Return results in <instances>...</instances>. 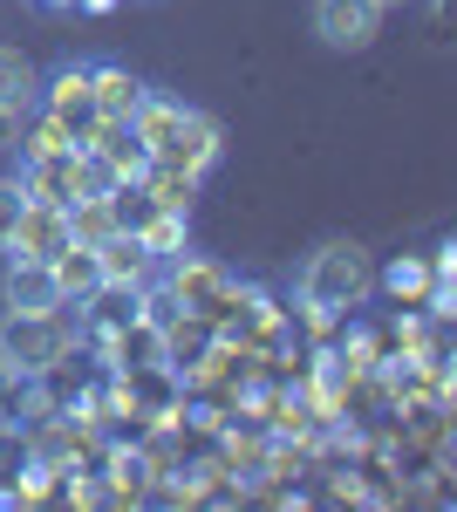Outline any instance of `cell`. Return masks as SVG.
Wrapping results in <instances>:
<instances>
[{
    "mask_svg": "<svg viewBox=\"0 0 457 512\" xmlns=\"http://www.w3.org/2000/svg\"><path fill=\"white\" fill-rule=\"evenodd\" d=\"M376 7H396V0H376Z\"/></svg>",
    "mask_w": 457,
    "mask_h": 512,
    "instance_id": "15",
    "label": "cell"
},
{
    "mask_svg": "<svg viewBox=\"0 0 457 512\" xmlns=\"http://www.w3.org/2000/svg\"><path fill=\"white\" fill-rule=\"evenodd\" d=\"M69 321L62 308H48V315H0V362L14 369V376H41V369H55L62 355H69Z\"/></svg>",
    "mask_w": 457,
    "mask_h": 512,
    "instance_id": "3",
    "label": "cell"
},
{
    "mask_svg": "<svg viewBox=\"0 0 457 512\" xmlns=\"http://www.w3.org/2000/svg\"><path fill=\"white\" fill-rule=\"evenodd\" d=\"M89 96H96V117H110V123H130L137 110H144V82L110 69V62L89 69Z\"/></svg>",
    "mask_w": 457,
    "mask_h": 512,
    "instance_id": "10",
    "label": "cell"
},
{
    "mask_svg": "<svg viewBox=\"0 0 457 512\" xmlns=\"http://www.w3.org/2000/svg\"><path fill=\"white\" fill-rule=\"evenodd\" d=\"M21 192L35 198V205H76V198L110 192V185H103V171H96L89 151H76V144H41V151H28Z\"/></svg>",
    "mask_w": 457,
    "mask_h": 512,
    "instance_id": "2",
    "label": "cell"
},
{
    "mask_svg": "<svg viewBox=\"0 0 457 512\" xmlns=\"http://www.w3.org/2000/svg\"><path fill=\"white\" fill-rule=\"evenodd\" d=\"M35 96H41V69L21 48H0V110H7V117H28Z\"/></svg>",
    "mask_w": 457,
    "mask_h": 512,
    "instance_id": "11",
    "label": "cell"
},
{
    "mask_svg": "<svg viewBox=\"0 0 457 512\" xmlns=\"http://www.w3.org/2000/svg\"><path fill=\"white\" fill-rule=\"evenodd\" d=\"M307 21H314L321 48H335V55H355V48H369V41L382 35V7L376 0H314Z\"/></svg>",
    "mask_w": 457,
    "mask_h": 512,
    "instance_id": "4",
    "label": "cell"
},
{
    "mask_svg": "<svg viewBox=\"0 0 457 512\" xmlns=\"http://www.w3.org/2000/svg\"><path fill=\"white\" fill-rule=\"evenodd\" d=\"M369 287H376V274H369V253H362L355 239H328V246H314V253L301 260V274H294V294H301L307 308H321V315L355 308Z\"/></svg>",
    "mask_w": 457,
    "mask_h": 512,
    "instance_id": "1",
    "label": "cell"
},
{
    "mask_svg": "<svg viewBox=\"0 0 457 512\" xmlns=\"http://www.w3.org/2000/svg\"><path fill=\"white\" fill-rule=\"evenodd\" d=\"M21 212H28V192H21V178H0V253L14 246V226H21Z\"/></svg>",
    "mask_w": 457,
    "mask_h": 512,
    "instance_id": "12",
    "label": "cell"
},
{
    "mask_svg": "<svg viewBox=\"0 0 457 512\" xmlns=\"http://www.w3.org/2000/svg\"><path fill=\"white\" fill-rule=\"evenodd\" d=\"M96 260H103V294H144L157 280V253L144 246V233H123V226L96 246Z\"/></svg>",
    "mask_w": 457,
    "mask_h": 512,
    "instance_id": "5",
    "label": "cell"
},
{
    "mask_svg": "<svg viewBox=\"0 0 457 512\" xmlns=\"http://www.w3.org/2000/svg\"><path fill=\"white\" fill-rule=\"evenodd\" d=\"M7 308H14V315H48V308H62L55 267H48V260H21V253H14V267H7Z\"/></svg>",
    "mask_w": 457,
    "mask_h": 512,
    "instance_id": "8",
    "label": "cell"
},
{
    "mask_svg": "<svg viewBox=\"0 0 457 512\" xmlns=\"http://www.w3.org/2000/svg\"><path fill=\"white\" fill-rule=\"evenodd\" d=\"M48 267H55V287H62V308H69V301L89 308V301L103 294V260H96V246H82V239H69Z\"/></svg>",
    "mask_w": 457,
    "mask_h": 512,
    "instance_id": "9",
    "label": "cell"
},
{
    "mask_svg": "<svg viewBox=\"0 0 457 512\" xmlns=\"http://www.w3.org/2000/svg\"><path fill=\"white\" fill-rule=\"evenodd\" d=\"M69 239H76L69 233V205H35V198H28V212H21L7 253H21V260H55Z\"/></svg>",
    "mask_w": 457,
    "mask_h": 512,
    "instance_id": "6",
    "label": "cell"
},
{
    "mask_svg": "<svg viewBox=\"0 0 457 512\" xmlns=\"http://www.w3.org/2000/svg\"><path fill=\"white\" fill-rule=\"evenodd\" d=\"M35 103H48V123L69 137V130H96V96H89V69H62V76L41 89Z\"/></svg>",
    "mask_w": 457,
    "mask_h": 512,
    "instance_id": "7",
    "label": "cell"
},
{
    "mask_svg": "<svg viewBox=\"0 0 457 512\" xmlns=\"http://www.w3.org/2000/svg\"><path fill=\"white\" fill-rule=\"evenodd\" d=\"M7 383H14V369H7V362H0V396H7Z\"/></svg>",
    "mask_w": 457,
    "mask_h": 512,
    "instance_id": "14",
    "label": "cell"
},
{
    "mask_svg": "<svg viewBox=\"0 0 457 512\" xmlns=\"http://www.w3.org/2000/svg\"><path fill=\"white\" fill-rule=\"evenodd\" d=\"M0 151H21V117L0 110Z\"/></svg>",
    "mask_w": 457,
    "mask_h": 512,
    "instance_id": "13",
    "label": "cell"
}]
</instances>
